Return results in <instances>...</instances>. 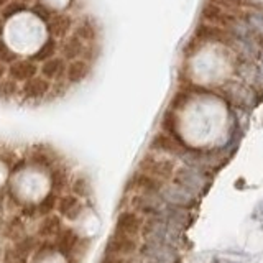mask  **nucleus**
Returning a JSON list of instances; mask_svg holds the SVG:
<instances>
[{
	"label": "nucleus",
	"instance_id": "nucleus-1",
	"mask_svg": "<svg viewBox=\"0 0 263 263\" xmlns=\"http://www.w3.org/2000/svg\"><path fill=\"white\" fill-rule=\"evenodd\" d=\"M142 234L145 242L165 244L171 245V247H178L184 240L183 231H180L166 219H161V217H150V219L145 221Z\"/></svg>",
	"mask_w": 263,
	"mask_h": 263
},
{
	"label": "nucleus",
	"instance_id": "nucleus-2",
	"mask_svg": "<svg viewBox=\"0 0 263 263\" xmlns=\"http://www.w3.org/2000/svg\"><path fill=\"white\" fill-rule=\"evenodd\" d=\"M138 171L147 173V175L165 183V181L173 180V176H175L176 161L171 158H161L158 155L148 153L140 160Z\"/></svg>",
	"mask_w": 263,
	"mask_h": 263
},
{
	"label": "nucleus",
	"instance_id": "nucleus-3",
	"mask_svg": "<svg viewBox=\"0 0 263 263\" xmlns=\"http://www.w3.org/2000/svg\"><path fill=\"white\" fill-rule=\"evenodd\" d=\"M173 184L186 189V191L191 193L193 196H198L206 189L208 181H206V178L201 170L184 165V166L176 168L175 176H173Z\"/></svg>",
	"mask_w": 263,
	"mask_h": 263
},
{
	"label": "nucleus",
	"instance_id": "nucleus-4",
	"mask_svg": "<svg viewBox=\"0 0 263 263\" xmlns=\"http://www.w3.org/2000/svg\"><path fill=\"white\" fill-rule=\"evenodd\" d=\"M132 208L138 214L150 217H163L166 211V203L163 201L160 194H133L130 201Z\"/></svg>",
	"mask_w": 263,
	"mask_h": 263
},
{
	"label": "nucleus",
	"instance_id": "nucleus-5",
	"mask_svg": "<svg viewBox=\"0 0 263 263\" xmlns=\"http://www.w3.org/2000/svg\"><path fill=\"white\" fill-rule=\"evenodd\" d=\"M140 250V244L137 237L127 236L119 231H115L109 237L107 244H105V254L109 255H120V257H135V254Z\"/></svg>",
	"mask_w": 263,
	"mask_h": 263
},
{
	"label": "nucleus",
	"instance_id": "nucleus-6",
	"mask_svg": "<svg viewBox=\"0 0 263 263\" xmlns=\"http://www.w3.org/2000/svg\"><path fill=\"white\" fill-rule=\"evenodd\" d=\"M140 254L148 262L153 263H181V257L178 254L176 247L165 244H153V242H145L140 247Z\"/></svg>",
	"mask_w": 263,
	"mask_h": 263
},
{
	"label": "nucleus",
	"instance_id": "nucleus-7",
	"mask_svg": "<svg viewBox=\"0 0 263 263\" xmlns=\"http://www.w3.org/2000/svg\"><path fill=\"white\" fill-rule=\"evenodd\" d=\"M161 198L166 204L170 206H176V208L181 209H193L196 206V196H193L191 193H188L186 189H183L176 184H171V186H166L161 189Z\"/></svg>",
	"mask_w": 263,
	"mask_h": 263
},
{
	"label": "nucleus",
	"instance_id": "nucleus-8",
	"mask_svg": "<svg viewBox=\"0 0 263 263\" xmlns=\"http://www.w3.org/2000/svg\"><path fill=\"white\" fill-rule=\"evenodd\" d=\"M163 188H165L163 181L156 180V178L142 171L133 173L127 183V189H135L140 194H161Z\"/></svg>",
	"mask_w": 263,
	"mask_h": 263
},
{
	"label": "nucleus",
	"instance_id": "nucleus-9",
	"mask_svg": "<svg viewBox=\"0 0 263 263\" xmlns=\"http://www.w3.org/2000/svg\"><path fill=\"white\" fill-rule=\"evenodd\" d=\"M143 226H145V219L142 217V214H138L135 211H122L117 216L115 231L127 234V236L137 237L143 231Z\"/></svg>",
	"mask_w": 263,
	"mask_h": 263
},
{
	"label": "nucleus",
	"instance_id": "nucleus-10",
	"mask_svg": "<svg viewBox=\"0 0 263 263\" xmlns=\"http://www.w3.org/2000/svg\"><path fill=\"white\" fill-rule=\"evenodd\" d=\"M150 148H152L153 152L168 153V155L178 156V158H181L183 153L188 150L183 147L181 140H175V137H170V135H166V133H156L152 140V143H150Z\"/></svg>",
	"mask_w": 263,
	"mask_h": 263
},
{
	"label": "nucleus",
	"instance_id": "nucleus-11",
	"mask_svg": "<svg viewBox=\"0 0 263 263\" xmlns=\"http://www.w3.org/2000/svg\"><path fill=\"white\" fill-rule=\"evenodd\" d=\"M58 211L59 214L66 217L68 221H77L82 212V204L77 196L74 194H66L63 198H59L58 203Z\"/></svg>",
	"mask_w": 263,
	"mask_h": 263
},
{
	"label": "nucleus",
	"instance_id": "nucleus-12",
	"mask_svg": "<svg viewBox=\"0 0 263 263\" xmlns=\"http://www.w3.org/2000/svg\"><path fill=\"white\" fill-rule=\"evenodd\" d=\"M79 242H81L79 236L72 229H63L59 236L56 237V249H58V252L63 257H69L77 245H79Z\"/></svg>",
	"mask_w": 263,
	"mask_h": 263
},
{
	"label": "nucleus",
	"instance_id": "nucleus-13",
	"mask_svg": "<svg viewBox=\"0 0 263 263\" xmlns=\"http://www.w3.org/2000/svg\"><path fill=\"white\" fill-rule=\"evenodd\" d=\"M203 15H204L206 20L214 21V23L226 25V26H231L234 21H236V16L231 15V13H224L219 5L212 3V2H208V5H206L204 10H203Z\"/></svg>",
	"mask_w": 263,
	"mask_h": 263
},
{
	"label": "nucleus",
	"instance_id": "nucleus-14",
	"mask_svg": "<svg viewBox=\"0 0 263 263\" xmlns=\"http://www.w3.org/2000/svg\"><path fill=\"white\" fill-rule=\"evenodd\" d=\"M61 231H63V224H61V217L51 214L43 217V221L40 222V227H38V236L43 239H49V237H58Z\"/></svg>",
	"mask_w": 263,
	"mask_h": 263
},
{
	"label": "nucleus",
	"instance_id": "nucleus-15",
	"mask_svg": "<svg viewBox=\"0 0 263 263\" xmlns=\"http://www.w3.org/2000/svg\"><path fill=\"white\" fill-rule=\"evenodd\" d=\"M38 68L30 61H15L10 66V76L13 77L15 81H30L35 77Z\"/></svg>",
	"mask_w": 263,
	"mask_h": 263
},
{
	"label": "nucleus",
	"instance_id": "nucleus-16",
	"mask_svg": "<svg viewBox=\"0 0 263 263\" xmlns=\"http://www.w3.org/2000/svg\"><path fill=\"white\" fill-rule=\"evenodd\" d=\"M49 91V82L43 77H33L23 86V96L26 99H41Z\"/></svg>",
	"mask_w": 263,
	"mask_h": 263
},
{
	"label": "nucleus",
	"instance_id": "nucleus-17",
	"mask_svg": "<svg viewBox=\"0 0 263 263\" xmlns=\"http://www.w3.org/2000/svg\"><path fill=\"white\" fill-rule=\"evenodd\" d=\"M89 71H91V68H89V64L86 63V61L82 59H74L72 63L68 66V71H66V77H68V81L71 84H77L84 81L89 74Z\"/></svg>",
	"mask_w": 263,
	"mask_h": 263
},
{
	"label": "nucleus",
	"instance_id": "nucleus-18",
	"mask_svg": "<svg viewBox=\"0 0 263 263\" xmlns=\"http://www.w3.org/2000/svg\"><path fill=\"white\" fill-rule=\"evenodd\" d=\"M196 35H198L201 40H209V41H222V43H229L231 41V36L227 35L226 31L219 30L217 26H208V25H199L198 30H196Z\"/></svg>",
	"mask_w": 263,
	"mask_h": 263
},
{
	"label": "nucleus",
	"instance_id": "nucleus-19",
	"mask_svg": "<svg viewBox=\"0 0 263 263\" xmlns=\"http://www.w3.org/2000/svg\"><path fill=\"white\" fill-rule=\"evenodd\" d=\"M64 69H66L64 59L51 58V59H48V61H44L43 63L41 74L46 77V79H56V77H59L61 74H63Z\"/></svg>",
	"mask_w": 263,
	"mask_h": 263
},
{
	"label": "nucleus",
	"instance_id": "nucleus-20",
	"mask_svg": "<svg viewBox=\"0 0 263 263\" xmlns=\"http://www.w3.org/2000/svg\"><path fill=\"white\" fill-rule=\"evenodd\" d=\"M58 203H59V198L58 194H56L54 191L48 193L44 198L40 201V204L36 206V212L43 217L46 216H51L54 209H58Z\"/></svg>",
	"mask_w": 263,
	"mask_h": 263
},
{
	"label": "nucleus",
	"instance_id": "nucleus-21",
	"mask_svg": "<svg viewBox=\"0 0 263 263\" xmlns=\"http://www.w3.org/2000/svg\"><path fill=\"white\" fill-rule=\"evenodd\" d=\"M68 28H69V18L66 15H54L48 23V30L53 36L66 35Z\"/></svg>",
	"mask_w": 263,
	"mask_h": 263
},
{
	"label": "nucleus",
	"instance_id": "nucleus-22",
	"mask_svg": "<svg viewBox=\"0 0 263 263\" xmlns=\"http://www.w3.org/2000/svg\"><path fill=\"white\" fill-rule=\"evenodd\" d=\"M72 194L77 196L79 199H86L91 196V183L86 176H77L74 181H72Z\"/></svg>",
	"mask_w": 263,
	"mask_h": 263
},
{
	"label": "nucleus",
	"instance_id": "nucleus-23",
	"mask_svg": "<svg viewBox=\"0 0 263 263\" xmlns=\"http://www.w3.org/2000/svg\"><path fill=\"white\" fill-rule=\"evenodd\" d=\"M63 51H64V56H66V58H69V59L77 58V56L82 54V51H84L82 40H79V38H77V36L69 38V40L64 43Z\"/></svg>",
	"mask_w": 263,
	"mask_h": 263
},
{
	"label": "nucleus",
	"instance_id": "nucleus-24",
	"mask_svg": "<svg viewBox=\"0 0 263 263\" xmlns=\"http://www.w3.org/2000/svg\"><path fill=\"white\" fill-rule=\"evenodd\" d=\"M76 36L79 38V40H84V41H91L96 38V28L91 23L89 20L82 21V23L77 26L76 30Z\"/></svg>",
	"mask_w": 263,
	"mask_h": 263
},
{
	"label": "nucleus",
	"instance_id": "nucleus-25",
	"mask_svg": "<svg viewBox=\"0 0 263 263\" xmlns=\"http://www.w3.org/2000/svg\"><path fill=\"white\" fill-rule=\"evenodd\" d=\"M68 184V173L63 171V170H54L51 173V188L54 193L61 191V189L66 188Z\"/></svg>",
	"mask_w": 263,
	"mask_h": 263
},
{
	"label": "nucleus",
	"instance_id": "nucleus-26",
	"mask_svg": "<svg viewBox=\"0 0 263 263\" xmlns=\"http://www.w3.org/2000/svg\"><path fill=\"white\" fill-rule=\"evenodd\" d=\"M18 87L12 79H5V81H0V97L2 99H10L13 97Z\"/></svg>",
	"mask_w": 263,
	"mask_h": 263
},
{
	"label": "nucleus",
	"instance_id": "nucleus-27",
	"mask_svg": "<svg viewBox=\"0 0 263 263\" xmlns=\"http://www.w3.org/2000/svg\"><path fill=\"white\" fill-rule=\"evenodd\" d=\"M54 49H56V43H54V40H48V41L44 43L43 46L40 48V51L36 53L35 58H36V59H41V61L51 59V58H53Z\"/></svg>",
	"mask_w": 263,
	"mask_h": 263
},
{
	"label": "nucleus",
	"instance_id": "nucleus-28",
	"mask_svg": "<svg viewBox=\"0 0 263 263\" xmlns=\"http://www.w3.org/2000/svg\"><path fill=\"white\" fill-rule=\"evenodd\" d=\"M99 263H140L135 257H120V255H109L105 254Z\"/></svg>",
	"mask_w": 263,
	"mask_h": 263
},
{
	"label": "nucleus",
	"instance_id": "nucleus-29",
	"mask_svg": "<svg viewBox=\"0 0 263 263\" xmlns=\"http://www.w3.org/2000/svg\"><path fill=\"white\" fill-rule=\"evenodd\" d=\"M15 249L18 250V254L21 257H25L26 254H30L31 249H33V239L25 237V239L18 240V242H16V245H15Z\"/></svg>",
	"mask_w": 263,
	"mask_h": 263
},
{
	"label": "nucleus",
	"instance_id": "nucleus-30",
	"mask_svg": "<svg viewBox=\"0 0 263 263\" xmlns=\"http://www.w3.org/2000/svg\"><path fill=\"white\" fill-rule=\"evenodd\" d=\"M15 53L3 41H0V63H13Z\"/></svg>",
	"mask_w": 263,
	"mask_h": 263
},
{
	"label": "nucleus",
	"instance_id": "nucleus-31",
	"mask_svg": "<svg viewBox=\"0 0 263 263\" xmlns=\"http://www.w3.org/2000/svg\"><path fill=\"white\" fill-rule=\"evenodd\" d=\"M33 161H35L36 165H41V166H51V158L49 156H46L43 152H35V155H33Z\"/></svg>",
	"mask_w": 263,
	"mask_h": 263
},
{
	"label": "nucleus",
	"instance_id": "nucleus-32",
	"mask_svg": "<svg viewBox=\"0 0 263 263\" xmlns=\"http://www.w3.org/2000/svg\"><path fill=\"white\" fill-rule=\"evenodd\" d=\"M33 13H35L36 16H40V18H43V20H46L49 16L48 8L44 7V5H35V7H33Z\"/></svg>",
	"mask_w": 263,
	"mask_h": 263
},
{
	"label": "nucleus",
	"instance_id": "nucleus-33",
	"mask_svg": "<svg viewBox=\"0 0 263 263\" xmlns=\"http://www.w3.org/2000/svg\"><path fill=\"white\" fill-rule=\"evenodd\" d=\"M18 10H23L21 5H10V7L5 10V16H12L15 12H18Z\"/></svg>",
	"mask_w": 263,
	"mask_h": 263
},
{
	"label": "nucleus",
	"instance_id": "nucleus-34",
	"mask_svg": "<svg viewBox=\"0 0 263 263\" xmlns=\"http://www.w3.org/2000/svg\"><path fill=\"white\" fill-rule=\"evenodd\" d=\"M5 72H7V71H5V68L2 66V63H0V79H2V77L5 76Z\"/></svg>",
	"mask_w": 263,
	"mask_h": 263
},
{
	"label": "nucleus",
	"instance_id": "nucleus-35",
	"mask_svg": "<svg viewBox=\"0 0 263 263\" xmlns=\"http://www.w3.org/2000/svg\"><path fill=\"white\" fill-rule=\"evenodd\" d=\"M3 33V21H2V18H0V35Z\"/></svg>",
	"mask_w": 263,
	"mask_h": 263
},
{
	"label": "nucleus",
	"instance_id": "nucleus-36",
	"mask_svg": "<svg viewBox=\"0 0 263 263\" xmlns=\"http://www.w3.org/2000/svg\"><path fill=\"white\" fill-rule=\"evenodd\" d=\"M231 2H234V3H244L245 0H231Z\"/></svg>",
	"mask_w": 263,
	"mask_h": 263
},
{
	"label": "nucleus",
	"instance_id": "nucleus-37",
	"mask_svg": "<svg viewBox=\"0 0 263 263\" xmlns=\"http://www.w3.org/2000/svg\"><path fill=\"white\" fill-rule=\"evenodd\" d=\"M7 2H8V0H0V7H3V5L7 3Z\"/></svg>",
	"mask_w": 263,
	"mask_h": 263
},
{
	"label": "nucleus",
	"instance_id": "nucleus-38",
	"mask_svg": "<svg viewBox=\"0 0 263 263\" xmlns=\"http://www.w3.org/2000/svg\"><path fill=\"white\" fill-rule=\"evenodd\" d=\"M231 263H240V262H231Z\"/></svg>",
	"mask_w": 263,
	"mask_h": 263
},
{
	"label": "nucleus",
	"instance_id": "nucleus-39",
	"mask_svg": "<svg viewBox=\"0 0 263 263\" xmlns=\"http://www.w3.org/2000/svg\"><path fill=\"white\" fill-rule=\"evenodd\" d=\"M148 263H153V262H148Z\"/></svg>",
	"mask_w": 263,
	"mask_h": 263
},
{
	"label": "nucleus",
	"instance_id": "nucleus-40",
	"mask_svg": "<svg viewBox=\"0 0 263 263\" xmlns=\"http://www.w3.org/2000/svg\"><path fill=\"white\" fill-rule=\"evenodd\" d=\"M25 2H26V0H25Z\"/></svg>",
	"mask_w": 263,
	"mask_h": 263
}]
</instances>
